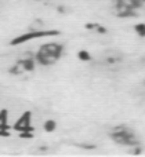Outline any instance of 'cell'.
Segmentation results:
<instances>
[{"instance_id": "obj_1", "label": "cell", "mask_w": 145, "mask_h": 157, "mask_svg": "<svg viewBox=\"0 0 145 157\" xmlns=\"http://www.w3.org/2000/svg\"><path fill=\"white\" fill-rule=\"evenodd\" d=\"M64 46L60 43H46L39 48L35 55V61L43 66H50L58 61L62 55Z\"/></svg>"}, {"instance_id": "obj_2", "label": "cell", "mask_w": 145, "mask_h": 157, "mask_svg": "<svg viewBox=\"0 0 145 157\" xmlns=\"http://www.w3.org/2000/svg\"><path fill=\"white\" fill-rule=\"evenodd\" d=\"M111 136H112V139L116 142V144L124 145V146H134V145L138 144L135 135L127 127H124V125L113 128Z\"/></svg>"}, {"instance_id": "obj_3", "label": "cell", "mask_w": 145, "mask_h": 157, "mask_svg": "<svg viewBox=\"0 0 145 157\" xmlns=\"http://www.w3.org/2000/svg\"><path fill=\"white\" fill-rule=\"evenodd\" d=\"M60 35L58 30H29L28 33H24V35L18 36V37H14L11 40V46H19L22 43H26L29 40H33V39H40V37H49V36H57Z\"/></svg>"}, {"instance_id": "obj_4", "label": "cell", "mask_w": 145, "mask_h": 157, "mask_svg": "<svg viewBox=\"0 0 145 157\" xmlns=\"http://www.w3.org/2000/svg\"><path fill=\"white\" fill-rule=\"evenodd\" d=\"M30 120H32V114L30 112H25V113L21 114L18 120L14 124V130L18 131V132H22V131H33V127L30 125Z\"/></svg>"}, {"instance_id": "obj_5", "label": "cell", "mask_w": 145, "mask_h": 157, "mask_svg": "<svg viewBox=\"0 0 145 157\" xmlns=\"http://www.w3.org/2000/svg\"><path fill=\"white\" fill-rule=\"evenodd\" d=\"M24 66V71L25 72H32L35 71V66H36V61L35 58H24V59H19Z\"/></svg>"}, {"instance_id": "obj_6", "label": "cell", "mask_w": 145, "mask_h": 157, "mask_svg": "<svg viewBox=\"0 0 145 157\" xmlns=\"http://www.w3.org/2000/svg\"><path fill=\"white\" fill-rule=\"evenodd\" d=\"M8 112L6 109L0 110V130H8Z\"/></svg>"}, {"instance_id": "obj_7", "label": "cell", "mask_w": 145, "mask_h": 157, "mask_svg": "<svg viewBox=\"0 0 145 157\" xmlns=\"http://www.w3.org/2000/svg\"><path fill=\"white\" fill-rule=\"evenodd\" d=\"M43 130L46 131V132H54L55 130H57V123L54 121V120H46L43 124Z\"/></svg>"}, {"instance_id": "obj_8", "label": "cell", "mask_w": 145, "mask_h": 157, "mask_svg": "<svg viewBox=\"0 0 145 157\" xmlns=\"http://www.w3.org/2000/svg\"><path fill=\"white\" fill-rule=\"evenodd\" d=\"M24 72H25V71H24V66H22L21 61H18L15 65L10 68V73H11V75H21V73H24Z\"/></svg>"}, {"instance_id": "obj_9", "label": "cell", "mask_w": 145, "mask_h": 157, "mask_svg": "<svg viewBox=\"0 0 145 157\" xmlns=\"http://www.w3.org/2000/svg\"><path fill=\"white\" fill-rule=\"evenodd\" d=\"M134 32L137 33L140 37H145V24L144 22H140V24L134 25Z\"/></svg>"}, {"instance_id": "obj_10", "label": "cell", "mask_w": 145, "mask_h": 157, "mask_svg": "<svg viewBox=\"0 0 145 157\" xmlns=\"http://www.w3.org/2000/svg\"><path fill=\"white\" fill-rule=\"evenodd\" d=\"M77 58H79L80 61H83V62H87V61L91 59V55L88 54L86 50H80V51L77 52Z\"/></svg>"}, {"instance_id": "obj_11", "label": "cell", "mask_w": 145, "mask_h": 157, "mask_svg": "<svg viewBox=\"0 0 145 157\" xmlns=\"http://www.w3.org/2000/svg\"><path fill=\"white\" fill-rule=\"evenodd\" d=\"M0 7H2V3H0Z\"/></svg>"}]
</instances>
